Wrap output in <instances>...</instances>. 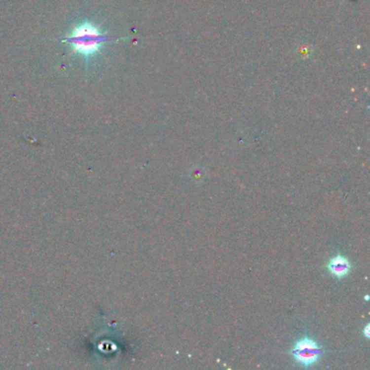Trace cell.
<instances>
[{"instance_id":"6da1fadb","label":"cell","mask_w":370,"mask_h":370,"mask_svg":"<svg viewBox=\"0 0 370 370\" xmlns=\"http://www.w3.org/2000/svg\"><path fill=\"white\" fill-rule=\"evenodd\" d=\"M108 40L109 37L105 31L91 22L85 21L74 26L62 41L69 45L73 52L88 60L99 53Z\"/></svg>"},{"instance_id":"7a4b0ae2","label":"cell","mask_w":370,"mask_h":370,"mask_svg":"<svg viewBox=\"0 0 370 370\" xmlns=\"http://www.w3.org/2000/svg\"><path fill=\"white\" fill-rule=\"evenodd\" d=\"M290 353L298 365L309 368L320 360L323 355V347L311 336L305 335L296 341Z\"/></svg>"},{"instance_id":"3957f363","label":"cell","mask_w":370,"mask_h":370,"mask_svg":"<svg viewBox=\"0 0 370 370\" xmlns=\"http://www.w3.org/2000/svg\"><path fill=\"white\" fill-rule=\"evenodd\" d=\"M329 273L338 279H343L350 275L353 269V265L350 259L342 254H336L329 259L327 264Z\"/></svg>"}]
</instances>
